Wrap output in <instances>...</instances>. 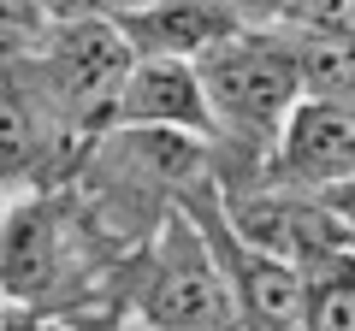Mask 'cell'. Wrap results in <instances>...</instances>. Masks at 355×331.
Here are the masks:
<instances>
[{"mask_svg":"<svg viewBox=\"0 0 355 331\" xmlns=\"http://www.w3.org/2000/svg\"><path fill=\"white\" fill-rule=\"evenodd\" d=\"M196 83H202L207 118L237 136H266L279 130V118L302 101L296 83V42L279 30H231L225 42L196 60Z\"/></svg>","mask_w":355,"mask_h":331,"instance_id":"cell-1","label":"cell"},{"mask_svg":"<svg viewBox=\"0 0 355 331\" xmlns=\"http://www.w3.org/2000/svg\"><path fill=\"white\" fill-rule=\"evenodd\" d=\"M42 65V95L53 118L95 130L113 118V95L130 71V48L107 18H77V24H48L42 48L30 53Z\"/></svg>","mask_w":355,"mask_h":331,"instance_id":"cell-2","label":"cell"},{"mask_svg":"<svg viewBox=\"0 0 355 331\" xmlns=\"http://www.w3.org/2000/svg\"><path fill=\"white\" fill-rule=\"evenodd\" d=\"M142 319L154 331H225L237 319V302H231V284L219 272V255L202 237H190L184 225L154 255V278L142 290Z\"/></svg>","mask_w":355,"mask_h":331,"instance_id":"cell-3","label":"cell"},{"mask_svg":"<svg viewBox=\"0 0 355 331\" xmlns=\"http://www.w3.org/2000/svg\"><path fill=\"white\" fill-rule=\"evenodd\" d=\"M279 142V166L302 195H331L349 190V166H355V118L349 107L331 101H296L272 130Z\"/></svg>","mask_w":355,"mask_h":331,"instance_id":"cell-4","label":"cell"},{"mask_svg":"<svg viewBox=\"0 0 355 331\" xmlns=\"http://www.w3.org/2000/svg\"><path fill=\"white\" fill-rule=\"evenodd\" d=\"M113 125L125 130H178V136H207L202 83H196L190 60H130L125 83L113 95Z\"/></svg>","mask_w":355,"mask_h":331,"instance_id":"cell-5","label":"cell"},{"mask_svg":"<svg viewBox=\"0 0 355 331\" xmlns=\"http://www.w3.org/2000/svg\"><path fill=\"white\" fill-rule=\"evenodd\" d=\"M113 30L125 36L130 60H202L214 42H225L237 30L225 0H148L137 12L113 18Z\"/></svg>","mask_w":355,"mask_h":331,"instance_id":"cell-6","label":"cell"},{"mask_svg":"<svg viewBox=\"0 0 355 331\" xmlns=\"http://www.w3.org/2000/svg\"><path fill=\"white\" fill-rule=\"evenodd\" d=\"M60 272V225L42 202L0 207V290L42 296Z\"/></svg>","mask_w":355,"mask_h":331,"instance_id":"cell-7","label":"cell"},{"mask_svg":"<svg viewBox=\"0 0 355 331\" xmlns=\"http://www.w3.org/2000/svg\"><path fill=\"white\" fill-rule=\"evenodd\" d=\"M296 83L302 101L349 107V42H296Z\"/></svg>","mask_w":355,"mask_h":331,"instance_id":"cell-8","label":"cell"},{"mask_svg":"<svg viewBox=\"0 0 355 331\" xmlns=\"http://www.w3.org/2000/svg\"><path fill=\"white\" fill-rule=\"evenodd\" d=\"M53 113H36L24 95H0V178H18L30 172L42 154V125Z\"/></svg>","mask_w":355,"mask_h":331,"instance_id":"cell-9","label":"cell"},{"mask_svg":"<svg viewBox=\"0 0 355 331\" xmlns=\"http://www.w3.org/2000/svg\"><path fill=\"white\" fill-rule=\"evenodd\" d=\"M355 325V290H349V267L338 272H314L302 296V331H349Z\"/></svg>","mask_w":355,"mask_h":331,"instance_id":"cell-10","label":"cell"},{"mask_svg":"<svg viewBox=\"0 0 355 331\" xmlns=\"http://www.w3.org/2000/svg\"><path fill=\"white\" fill-rule=\"evenodd\" d=\"M355 0H291L279 18V36L291 42H349Z\"/></svg>","mask_w":355,"mask_h":331,"instance_id":"cell-11","label":"cell"},{"mask_svg":"<svg viewBox=\"0 0 355 331\" xmlns=\"http://www.w3.org/2000/svg\"><path fill=\"white\" fill-rule=\"evenodd\" d=\"M48 36L42 0H0V60H30Z\"/></svg>","mask_w":355,"mask_h":331,"instance_id":"cell-12","label":"cell"},{"mask_svg":"<svg viewBox=\"0 0 355 331\" xmlns=\"http://www.w3.org/2000/svg\"><path fill=\"white\" fill-rule=\"evenodd\" d=\"M137 6H148V0H42V12H48V24H77V18H125L137 12Z\"/></svg>","mask_w":355,"mask_h":331,"instance_id":"cell-13","label":"cell"},{"mask_svg":"<svg viewBox=\"0 0 355 331\" xmlns=\"http://www.w3.org/2000/svg\"><path fill=\"white\" fill-rule=\"evenodd\" d=\"M225 6H231V18H237V30H279V18H284L291 0H225Z\"/></svg>","mask_w":355,"mask_h":331,"instance_id":"cell-14","label":"cell"}]
</instances>
